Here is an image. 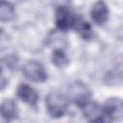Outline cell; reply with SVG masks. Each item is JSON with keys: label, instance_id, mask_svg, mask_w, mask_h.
Here are the masks:
<instances>
[{"label": "cell", "instance_id": "obj_1", "mask_svg": "<svg viewBox=\"0 0 123 123\" xmlns=\"http://www.w3.org/2000/svg\"><path fill=\"white\" fill-rule=\"evenodd\" d=\"M46 109L48 113L55 118L62 117L67 111L68 100L67 98L59 92H50L45 99Z\"/></svg>", "mask_w": 123, "mask_h": 123}, {"label": "cell", "instance_id": "obj_2", "mask_svg": "<svg viewBox=\"0 0 123 123\" xmlns=\"http://www.w3.org/2000/svg\"><path fill=\"white\" fill-rule=\"evenodd\" d=\"M23 75L30 81L42 83L47 79V73L44 66L37 61H29L22 67Z\"/></svg>", "mask_w": 123, "mask_h": 123}, {"label": "cell", "instance_id": "obj_3", "mask_svg": "<svg viewBox=\"0 0 123 123\" xmlns=\"http://www.w3.org/2000/svg\"><path fill=\"white\" fill-rule=\"evenodd\" d=\"M77 18L78 16H76V14H74L65 6H60L56 10L55 21L57 27L61 31H66L68 29L74 28Z\"/></svg>", "mask_w": 123, "mask_h": 123}, {"label": "cell", "instance_id": "obj_4", "mask_svg": "<svg viewBox=\"0 0 123 123\" xmlns=\"http://www.w3.org/2000/svg\"><path fill=\"white\" fill-rule=\"evenodd\" d=\"M68 95L69 98L80 108L84 106L86 102H88L90 96V90L86 86V84L82 82H74L68 87Z\"/></svg>", "mask_w": 123, "mask_h": 123}, {"label": "cell", "instance_id": "obj_5", "mask_svg": "<svg viewBox=\"0 0 123 123\" xmlns=\"http://www.w3.org/2000/svg\"><path fill=\"white\" fill-rule=\"evenodd\" d=\"M17 96L31 107L37 108L38 102V94L37 90L27 84H20L17 87Z\"/></svg>", "mask_w": 123, "mask_h": 123}, {"label": "cell", "instance_id": "obj_6", "mask_svg": "<svg viewBox=\"0 0 123 123\" xmlns=\"http://www.w3.org/2000/svg\"><path fill=\"white\" fill-rule=\"evenodd\" d=\"M102 109L107 116L111 119L120 120L122 118V101L120 98L113 97L107 99Z\"/></svg>", "mask_w": 123, "mask_h": 123}, {"label": "cell", "instance_id": "obj_7", "mask_svg": "<svg viewBox=\"0 0 123 123\" xmlns=\"http://www.w3.org/2000/svg\"><path fill=\"white\" fill-rule=\"evenodd\" d=\"M90 15L92 20L97 25H103L107 22L109 17V9L105 2L98 1L91 7Z\"/></svg>", "mask_w": 123, "mask_h": 123}, {"label": "cell", "instance_id": "obj_8", "mask_svg": "<svg viewBox=\"0 0 123 123\" xmlns=\"http://www.w3.org/2000/svg\"><path fill=\"white\" fill-rule=\"evenodd\" d=\"M0 114L6 120H13L17 117V107L13 100L5 99L0 104Z\"/></svg>", "mask_w": 123, "mask_h": 123}, {"label": "cell", "instance_id": "obj_9", "mask_svg": "<svg viewBox=\"0 0 123 123\" xmlns=\"http://www.w3.org/2000/svg\"><path fill=\"white\" fill-rule=\"evenodd\" d=\"M15 11L12 3L7 1H0V21L9 22L14 18Z\"/></svg>", "mask_w": 123, "mask_h": 123}, {"label": "cell", "instance_id": "obj_10", "mask_svg": "<svg viewBox=\"0 0 123 123\" xmlns=\"http://www.w3.org/2000/svg\"><path fill=\"white\" fill-rule=\"evenodd\" d=\"M52 62L58 67H63L68 63V59L62 48H55L52 54Z\"/></svg>", "mask_w": 123, "mask_h": 123}, {"label": "cell", "instance_id": "obj_11", "mask_svg": "<svg viewBox=\"0 0 123 123\" xmlns=\"http://www.w3.org/2000/svg\"><path fill=\"white\" fill-rule=\"evenodd\" d=\"M46 43L51 46L52 45L58 46V44H60V46H62V45H66V40H65V37H63L62 33H60L58 31H52L47 37Z\"/></svg>", "mask_w": 123, "mask_h": 123}, {"label": "cell", "instance_id": "obj_12", "mask_svg": "<svg viewBox=\"0 0 123 123\" xmlns=\"http://www.w3.org/2000/svg\"><path fill=\"white\" fill-rule=\"evenodd\" d=\"M74 28L84 37V38H88L91 37V29L87 22L83 20L81 17L77 18V21L75 23Z\"/></svg>", "mask_w": 123, "mask_h": 123}, {"label": "cell", "instance_id": "obj_13", "mask_svg": "<svg viewBox=\"0 0 123 123\" xmlns=\"http://www.w3.org/2000/svg\"><path fill=\"white\" fill-rule=\"evenodd\" d=\"M12 43V38L8 33L3 29H0V52L7 50Z\"/></svg>", "mask_w": 123, "mask_h": 123}, {"label": "cell", "instance_id": "obj_14", "mask_svg": "<svg viewBox=\"0 0 123 123\" xmlns=\"http://www.w3.org/2000/svg\"><path fill=\"white\" fill-rule=\"evenodd\" d=\"M8 85V79L6 78L5 74L3 73L2 69L0 68V90L4 89Z\"/></svg>", "mask_w": 123, "mask_h": 123}, {"label": "cell", "instance_id": "obj_15", "mask_svg": "<svg viewBox=\"0 0 123 123\" xmlns=\"http://www.w3.org/2000/svg\"><path fill=\"white\" fill-rule=\"evenodd\" d=\"M90 123H111V122H110V120H108V119L102 114V115H100V116L94 118L93 120H91Z\"/></svg>", "mask_w": 123, "mask_h": 123}]
</instances>
